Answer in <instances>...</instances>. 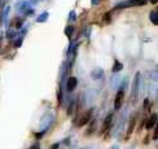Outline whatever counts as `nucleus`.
<instances>
[{
  "label": "nucleus",
  "mask_w": 158,
  "mask_h": 149,
  "mask_svg": "<svg viewBox=\"0 0 158 149\" xmlns=\"http://www.w3.org/2000/svg\"><path fill=\"white\" fill-rule=\"evenodd\" d=\"M147 4V0H127L119 5H117V9L119 8H130V7H143Z\"/></svg>",
  "instance_id": "nucleus-1"
},
{
  "label": "nucleus",
  "mask_w": 158,
  "mask_h": 149,
  "mask_svg": "<svg viewBox=\"0 0 158 149\" xmlns=\"http://www.w3.org/2000/svg\"><path fill=\"white\" fill-rule=\"evenodd\" d=\"M91 119H92V110H87L86 113H83L81 118H79L78 126H79V127H83L84 125L90 123V122H91Z\"/></svg>",
  "instance_id": "nucleus-2"
},
{
  "label": "nucleus",
  "mask_w": 158,
  "mask_h": 149,
  "mask_svg": "<svg viewBox=\"0 0 158 149\" xmlns=\"http://www.w3.org/2000/svg\"><path fill=\"white\" fill-rule=\"evenodd\" d=\"M123 99H125V92L119 90L117 92V95H115V100H114V109H121L122 106V104H123Z\"/></svg>",
  "instance_id": "nucleus-3"
},
{
  "label": "nucleus",
  "mask_w": 158,
  "mask_h": 149,
  "mask_svg": "<svg viewBox=\"0 0 158 149\" xmlns=\"http://www.w3.org/2000/svg\"><path fill=\"white\" fill-rule=\"evenodd\" d=\"M157 122H158V116L156 114V113H153L148 119H145V128L147 130H152L153 127L157 125Z\"/></svg>",
  "instance_id": "nucleus-4"
},
{
  "label": "nucleus",
  "mask_w": 158,
  "mask_h": 149,
  "mask_svg": "<svg viewBox=\"0 0 158 149\" xmlns=\"http://www.w3.org/2000/svg\"><path fill=\"white\" fill-rule=\"evenodd\" d=\"M139 78H140V73H136V75H135V81H134V87H132V103H134V104L136 103V100H137Z\"/></svg>",
  "instance_id": "nucleus-5"
},
{
  "label": "nucleus",
  "mask_w": 158,
  "mask_h": 149,
  "mask_svg": "<svg viewBox=\"0 0 158 149\" xmlns=\"http://www.w3.org/2000/svg\"><path fill=\"white\" fill-rule=\"evenodd\" d=\"M112 121H113V114H109L106 118H105L103 127H101V134H105L110 130V126H112Z\"/></svg>",
  "instance_id": "nucleus-6"
},
{
  "label": "nucleus",
  "mask_w": 158,
  "mask_h": 149,
  "mask_svg": "<svg viewBox=\"0 0 158 149\" xmlns=\"http://www.w3.org/2000/svg\"><path fill=\"white\" fill-rule=\"evenodd\" d=\"M77 84H78L77 78H75V77H70L69 79H68L66 87H68V90H69V91H74V90H75V87H77Z\"/></svg>",
  "instance_id": "nucleus-7"
},
{
  "label": "nucleus",
  "mask_w": 158,
  "mask_h": 149,
  "mask_svg": "<svg viewBox=\"0 0 158 149\" xmlns=\"http://www.w3.org/2000/svg\"><path fill=\"white\" fill-rule=\"evenodd\" d=\"M135 125H136V114H134L132 117H131V119H130L128 130H127V138H128L130 135L134 132V130H135Z\"/></svg>",
  "instance_id": "nucleus-8"
},
{
  "label": "nucleus",
  "mask_w": 158,
  "mask_h": 149,
  "mask_svg": "<svg viewBox=\"0 0 158 149\" xmlns=\"http://www.w3.org/2000/svg\"><path fill=\"white\" fill-rule=\"evenodd\" d=\"M122 68H123V65H122L119 61H114V65H113V71L114 73H117V71H119V70H122Z\"/></svg>",
  "instance_id": "nucleus-9"
},
{
  "label": "nucleus",
  "mask_w": 158,
  "mask_h": 149,
  "mask_svg": "<svg viewBox=\"0 0 158 149\" xmlns=\"http://www.w3.org/2000/svg\"><path fill=\"white\" fill-rule=\"evenodd\" d=\"M95 126H96V119H91V126H88V130H87L86 135H91L95 131Z\"/></svg>",
  "instance_id": "nucleus-10"
},
{
  "label": "nucleus",
  "mask_w": 158,
  "mask_h": 149,
  "mask_svg": "<svg viewBox=\"0 0 158 149\" xmlns=\"http://www.w3.org/2000/svg\"><path fill=\"white\" fill-rule=\"evenodd\" d=\"M150 21L154 25H158V12L154 11V12H152L150 13Z\"/></svg>",
  "instance_id": "nucleus-11"
},
{
  "label": "nucleus",
  "mask_w": 158,
  "mask_h": 149,
  "mask_svg": "<svg viewBox=\"0 0 158 149\" xmlns=\"http://www.w3.org/2000/svg\"><path fill=\"white\" fill-rule=\"evenodd\" d=\"M110 21H112V14H110V12H108L104 16V22H105V24H109Z\"/></svg>",
  "instance_id": "nucleus-12"
},
{
  "label": "nucleus",
  "mask_w": 158,
  "mask_h": 149,
  "mask_svg": "<svg viewBox=\"0 0 158 149\" xmlns=\"http://www.w3.org/2000/svg\"><path fill=\"white\" fill-rule=\"evenodd\" d=\"M154 127H156V130H154V134H153V139L158 140V122H157V125Z\"/></svg>",
  "instance_id": "nucleus-13"
},
{
  "label": "nucleus",
  "mask_w": 158,
  "mask_h": 149,
  "mask_svg": "<svg viewBox=\"0 0 158 149\" xmlns=\"http://www.w3.org/2000/svg\"><path fill=\"white\" fill-rule=\"evenodd\" d=\"M29 149H40V145H39V143H35V144H33V145L30 147Z\"/></svg>",
  "instance_id": "nucleus-14"
},
{
  "label": "nucleus",
  "mask_w": 158,
  "mask_h": 149,
  "mask_svg": "<svg viewBox=\"0 0 158 149\" xmlns=\"http://www.w3.org/2000/svg\"><path fill=\"white\" fill-rule=\"evenodd\" d=\"M57 97H58V104H61V101H62V94H61V91H58V95H57Z\"/></svg>",
  "instance_id": "nucleus-15"
},
{
  "label": "nucleus",
  "mask_w": 158,
  "mask_h": 149,
  "mask_svg": "<svg viewBox=\"0 0 158 149\" xmlns=\"http://www.w3.org/2000/svg\"><path fill=\"white\" fill-rule=\"evenodd\" d=\"M58 148H60L58 143H56V144H53V145H51V149H58Z\"/></svg>",
  "instance_id": "nucleus-16"
},
{
  "label": "nucleus",
  "mask_w": 158,
  "mask_h": 149,
  "mask_svg": "<svg viewBox=\"0 0 158 149\" xmlns=\"http://www.w3.org/2000/svg\"><path fill=\"white\" fill-rule=\"evenodd\" d=\"M149 2H150L152 4H157V3H158V0H149Z\"/></svg>",
  "instance_id": "nucleus-17"
},
{
  "label": "nucleus",
  "mask_w": 158,
  "mask_h": 149,
  "mask_svg": "<svg viewBox=\"0 0 158 149\" xmlns=\"http://www.w3.org/2000/svg\"><path fill=\"white\" fill-rule=\"evenodd\" d=\"M157 12H158V7H157Z\"/></svg>",
  "instance_id": "nucleus-18"
}]
</instances>
